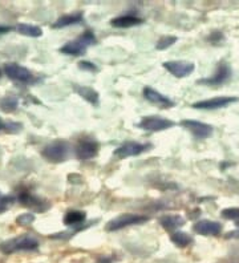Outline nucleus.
<instances>
[{
    "label": "nucleus",
    "instance_id": "obj_1",
    "mask_svg": "<svg viewBox=\"0 0 239 263\" xmlns=\"http://www.w3.org/2000/svg\"><path fill=\"white\" fill-rule=\"evenodd\" d=\"M38 247L39 242L36 238L29 234H24L0 243V251L3 254H12L16 251H33Z\"/></svg>",
    "mask_w": 239,
    "mask_h": 263
},
{
    "label": "nucleus",
    "instance_id": "obj_2",
    "mask_svg": "<svg viewBox=\"0 0 239 263\" xmlns=\"http://www.w3.org/2000/svg\"><path fill=\"white\" fill-rule=\"evenodd\" d=\"M43 157L49 162L53 164H60L67 160L69 156V145L68 142L61 141V140H56V141L48 144L42 152Z\"/></svg>",
    "mask_w": 239,
    "mask_h": 263
},
{
    "label": "nucleus",
    "instance_id": "obj_3",
    "mask_svg": "<svg viewBox=\"0 0 239 263\" xmlns=\"http://www.w3.org/2000/svg\"><path fill=\"white\" fill-rule=\"evenodd\" d=\"M149 221V217L143 214H133V213H125V214L118 215L112 221L106 223V230L108 231H118L121 229L129 228L133 225H141Z\"/></svg>",
    "mask_w": 239,
    "mask_h": 263
},
{
    "label": "nucleus",
    "instance_id": "obj_4",
    "mask_svg": "<svg viewBox=\"0 0 239 263\" xmlns=\"http://www.w3.org/2000/svg\"><path fill=\"white\" fill-rule=\"evenodd\" d=\"M4 72L11 80L16 81V83L20 84H33L38 81L32 72H29L27 68L22 67L19 64H15V63H8V64L4 65Z\"/></svg>",
    "mask_w": 239,
    "mask_h": 263
},
{
    "label": "nucleus",
    "instance_id": "obj_5",
    "mask_svg": "<svg viewBox=\"0 0 239 263\" xmlns=\"http://www.w3.org/2000/svg\"><path fill=\"white\" fill-rule=\"evenodd\" d=\"M141 129L148 132H162L174 126V121L161 116H146L138 124Z\"/></svg>",
    "mask_w": 239,
    "mask_h": 263
},
{
    "label": "nucleus",
    "instance_id": "obj_6",
    "mask_svg": "<svg viewBox=\"0 0 239 263\" xmlns=\"http://www.w3.org/2000/svg\"><path fill=\"white\" fill-rule=\"evenodd\" d=\"M100 151L99 142L93 140V138H84V140H80L79 144L76 145V149H75V153H76V157L80 161H86L95 158Z\"/></svg>",
    "mask_w": 239,
    "mask_h": 263
},
{
    "label": "nucleus",
    "instance_id": "obj_7",
    "mask_svg": "<svg viewBox=\"0 0 239 263\" xmlns=\"http://www.w3.org/2000/svg\"><path fill=\"white\" fill-rule=\"evenodd\" d=\"M181 126L189 130L197 140H205L213 135V126L195 120H183L181 121Z\"/></svg>",
    "mask_w": 239,
    "mask_h": 263
},
{
    "label": "nucleus",
    "instance_id": "obj_8",
    "mask_svg": "<svg viewBox=\"0 0 239 263\" xmlns=\"http://www.w3.org/2000/svg\"><path fill=\"white\" fill-rule=\"evenodd\" d=\"M231 68L226 64V63H219L218 64L217 71L211 77H207V79H202V80H198V84H204V85H211V87H218V85H222L226 81L230 80L231 77Z\"/></svg>",
    "mask_w": 239,
    "mask_h": 263
},
{
    "label": "nucleus",
    "instance_id": "obj_9",
    "mask_svg": "<svg viewBox=\"0 0 239 263\" xmlns=\"http://www.w3.org/2000/svg\"><path fill=\"white\" fill-rule=\"evenodd\" d=\"M238 101V97H230V96H218L213 97V99L202 100V101H197V103L193 104V108L195 109H220V108H225V106L230 105V104L236 103Z\"/></svg>",
    "mask_w": 239,
    "mask_h": 263
},
{
    "label": "nucleus",
    "instance_id": "obj_10",
    "mask_svg": "<svg viewBox=\"0 0 239 263\" xmlns=\"http://www.w3.org/2000/svg\"><path fill=\"white\" fill-rule=\"evenodd\" d=\"M163 68L166 71L170 72L173 76L182 79V77H186L189 74H191L194 72L195 65L193 63H189L185 60H173V61H165L163 63Z\"/></svg>",
    "mask_w": 239,
    "mask_h": 263
},
{
    "label": "nucleus",
    "instance_id": "obj_11",
    "mask_svg": "<svg viewBox=\"0 0 239 263\" xmlns=\"http://www.w3.org/2000/svg\"><path fill=\"white\" fill-rule=\"evenodd\" d=\"M148 149H150L149 144H140V142L134 141H127L125 144H122L121 146H118L115 151V156L117 158H127L133 157V156H138V154L146 152Z\"/></svg>",
    "mask_w": 239,
    "mask_h": 263
},
{
    "label": "nucleus",
    "instance_id": "obj_12",
    "mask_svg": "<svg viewBox=\"0 0 239 263\" xmlns=\"http://www.w3.org/2000/svg\"><path fill=\"white\" fill-rule=\"evenodd\" d=\"M193 230L197 234L204 235V237H218L222 233L223 226L220 222L210 221V219H202V221H198L193 226Z\"/></svg>",
    "mask_w": 239,
    "mask_h": 263
},
{
    "label": "nucleus",
    "instance_id": "obj_13",
    "mask_svg": "<svg viewBox=\"0 0 239 263\" xmlns=\"http://www.w3.org/2000/svg\"><path fill=\"white\" fill-rule=\"evenodd\" d=\"M17 199L23 203V206L33 209L36 212H45V210L51 206V203H48L44 199L33 196V194L29 192H22L19 194V197H17Z\"/></svg>",
    "mask_w": 239,
    "mask_h": 263
},
{
    "label": "nucleus",
    "instance_id": "obj_14",
    "mask_svg": "<svg viewBox=\"0 0 239 263\" xmlns=\"http://www.w3.org/2000/svg\"><path fill=\"white\" fill-rule=\"evenodd\" d=\"M143 97L150 101L152 104H156V105L161 106V108H173L174 106V101H173L170 97L163 96L162 93L157 92L156 89H153L152 87H145L143 88Z\"/></svg>",
    "mask_w": 239,
    "mask_h": 263
},
{
    "label": "nucleus",
    "instance_id": "obj_15",
    "mask_svg": "<svg viewBox=\"0 0 239 263\" xmlns=\"http://www.w3.org/2000/svg\"><path fill=\"white\" fill-rule=\"evenodd\" d=\"M86 48H88V45H86L85 43L83 42V39L79 36L76 40H73V42H68L64 47H61L60 52L68 56H81L85 53Z\"/></svg>",
    "mask_w": 239,
    "mask_h": 263
},
{
    "label": "nucleus",
    "instance_id": "obj_16",
    "mask_svg": "<svg viewBox=\"0 0 239 263\" xmlns=\"http://www.w3.org/2000/svg\"><path fill=\"white\" fill-rule=\"evenodd\" d=\"M159 225L168 231L177 230L185 225V218L179 214H166L159 218Z\"/></svg>",
    "mask_w": 239,
    "mask_h": 263
},
{
    "label": "nucleus",
    "instance_id": "obj_17",
    "mask_svg": "<svg viewBox=\"0 0 239 263\" xmlns=\"http://www.w3.org/2000/svg\"><path fill=\"white\" fill-rule=\"evenodd\" d=\"M86 219V214L80 210H70L64 217V225L68 228H75L76 230H80L83 228V223Z\"/></svg>",
    "mask_w": 239,
    "mask_h": 263
},
{
    "label": "nucleus",
    "instance_id": "obj_18",
    "mask_svg": "<svg viewBox=\"0 0 239 263\" xmlns=\"http://www.w3.org/2000/svg\"><path fill=\"white\" fill-rule=\"evenodd\" d=\"M142 23L143 20L141 19V17L127 13V15H122V16L112 19L111 24L113 27H117V28H131V27H134V26H140V24H142Z\"/></svg>",
    "mask_w": 239,
    "mask_h": 263
},
{
    "label": "nucleus",
    "instance_id": "obj_19",
    "mask_svg": "<svg viewBox=\"0 0 239 263\" xmlns=\"http://www.w3.org/2000/svg\"><path fill=\"white\" fill-rule=\"evenodd\" d=\"M84 20L83 13L81 12H75V13H68V15H64V16L59 17L56 22L52 24V28H65V27L75 26V24H79Z\"/></svg>",
    "mask_w": 239,
    "mask_h": 263
},
{
    "label": "nucleus",
    "instance_id": "obj_20",
    "mask_svg": "<svg viewBox=\"0 0 239 263\" xmlns=\"http://www.w3.org/2000/svg\"><path fill=\"white\" fill-rule=\"evenodd\" d=\"M75 90H76V93L79 96L83 97L84 100H86L88 103L93 104V105H97L99 104V100H100V95L96 92L93 88L90 87H86V85H75Z\"/></svg>",
    "mask_w": 239,
    "mask_h": 263
},
{
    "label": "nucleus",
    "instance_id": "obj_21",
    "mask_svg": "<svg viewBox=\"0 0 239 263\" xmlns=\"http://www.w3.org/2000/svg\"><path fill=\"white\" fill-rule=\"evenodd\" d=\"M16 31L24 36H29V37H40L43 35V29L38 26H31V24H26L22 23L16 27Z\"/></svg>",
    "mask_w": 239,
    "mask_h": 263
},
{
    "label": "nucleus",
    "instance_id": "obj_22",
    "mask_svg": "<svg viewBox=\"0 0 239 263\" xmlns=\"http://www.w3.org/2000/svg\"><path fill=\"white\" fill-rule=\"evenodd\" d=\"M173 243L178 247H188L189 245L193 243V237L189 235L188 233H183V231H178V233H174L170 237Z\"/></svg>",
    "mask_w": 239,
    "mask_h": 263
},
{
    "label": "nucleus",
    "instance_id": "obj_23",
    "mask_svg": "<svg viewBox=\"0 0 239 263\" xmlns=\"http://www.w3.org/2000/svg\"><path fill=\"white\" fill-rule=\"evenodd\" d=\"M17 106H19V100L17 97H3V99H0V109L3 110L6 113H12L17 109Z\"/></svg>",
    "mask_w": 239,
    "mask_h": 263
},
{
    "label": "nucleus",
    "instance_id": "obj_24",
    "mask_svg": "<svg viewBox=\"0 0 239 263\" xmlns=\"http://www.w3.org/2000/svg\"><path fill=\"white\" fill-rule=\"evenodd\" d=\"M177 40H178V39L175 37V36H162V37L157 42L156 48L159 49V51H163V49L172 47Z\"/></svg>",
    "mask_w": 239,
    "mask_h": 263
},
{
    "label": "nucleus",
    "instance_id": "obj_25",
    "mask_svg": "<svg viewBox=\"0 0 239 263\" xmlns=\"http://www.w3.org/2000/svg\"><path fill=\"white\" fill-rule=\"evenodd\" d=\"M16 197L15 196H3L0 197V214L6 213L8 209L12 208V205L15 203Z\"/></svg>",
    "mask_w": 239,
    "mask_h": 263
},
{
    "label": "nucleus",
    "instance_id": "obj_26",
    "mask_svg": "<svg viewBox=\"0 0 239 263\" xmlns=\"http://www.w3.org/2000/svg\"><path fill=\"white\" fill-rule=\"evenodd\" d=\"M33 221H35V214H32V213H24V214H20L16 218L17 225L20 226H29L33 223Z\"/></svg>",
    "mask_w": 239,
    "mask_h": 263
},
{
    "label": "nucleus",
    "instance_id": "obj_27",
    "mask_svg": "<svg viewBox=\"0 0 239 263\" xmlns=\"http://www.w3.org/2000/svg\"><path fill=\"white\" fill-rule=\"evenodd\" d=\"M222 217L226 219H233V221H238L239 219V208H229L223 209Z\"/></svg>",
    "mask_w": 239,
    "mask_h": 263
},
{
    "label": "nucleus",
    "instance_id": "obj_28",
    "mask_svg": "<svg viewBox=\"0 0 239 263\" xmlns=\"http://www.w3.org/2000/svg\"><path fill=\"white\" fill-rule=\"evenodd\" d=\"M80 37L83 39V42L85 43L88 47H90V45H95L96 43H97V39H96L95 33H93L92 31H85V32H83L81 35H80Z\"/></svg>",
    "mask_w": 239,
    "mask_h": 263
},
{
    "label": "nucleus",
    "instance_id": "obj_29",
    "mask_svg": "<svg viewBox=\"0 0 239 263\" xmlns=\"http://www.w3.org/2000/svg\"><path fill=\"white\" fill-rule=\"evenodd\" d=\"M79 68H80V69H83V71H88V72H97V71H99V68L96 67L93 63H90V61H80Z\"/></svg>",
    "mask_w": 239,
    "mask_h": 263
},
{
    "label": "nucleus",
    "instance_id": "obj_30",
    "mask_svg": "<svg viewBox=\"0 0 239 263\" xmlns=\"http://www.w3.org/2000/svg\"><path fill=\"white\" fill-rule=\"evenodd\" d=\"M20 128H22V124H17V122H10V124L6 125V129L10 133H17L20 130Z\"/></svg>",
    "mask_w": 239,
    "mask_h": 263
},
{
    "label": "nucleus",
    "instance_id": "obj_31",
    "mask_svg": "<svg viewBox=\"0 0 239 263\" xmlns=\"http://www.w3.org/2000/svg\"><path fill=\"white\" fill-rule=\"evenodd\" d=\"M222 37H223L222 32H214V33H211L210 37H209V40H210V42H213V43H217V42H219Z\"/></svg>",
    "mask_w": 239,
    "mask_h": 263
},
{
    "label": "nucleus",
    "instance_id": "obj_32",
    "mask_svg": "<svg viewBox=\"0 0 239 263\" xmlns=\"http://www.w3.org/2000/svg\"><path fill=\"white\" fill-rule=\"evenodd\" d=\"M12 31V28L8 26H0V35H4V33H8Z\"/></svg>",
    "mask_w": 239,
    "mask_h": 263
},
{
    "label": "nucleus",
    "instance_id": "obj_33",
    "mask_svg": "<svg viewBox=\"0 0 239 263\" xmlns=\"http://www.w3.org/2000/svg\"><path fill=\"white\" fill-rule=\"evenodd\" d=\"M227 237L229 238H239V223H238V229L234 231H231V233H229L227 234Z\"/></svg>",
    "mask_w": 239,
    "mask_h": 263
},
{
    "label": "nucleus",
    "instance_id": "obj_34",
    "mask_svg": "<svg viewBox=\"0 0 239 263\" xmlns=\"http://www.w3.org/2000/svg\"><path fill=\"white\" fill-rule=\"evenodd\" d=\"M6 128V124H4L3 121H2V119H0V129H4Z\"/></svg>",
    "mask_w": 239,
    "mask_h": 263
},
{
    "label": "nucleus",
    "instance_id": "obj_35",
    "mask_svg": "<svg viewBox=\"0 0 239 263\" xmlns=\"http://www.w3.org/2000/svg\"><path fill=\"white\" fill-rule=\"evenodd\" d=\"M0 76H2V72H0Z\"/></svg>",
    "mask_w": 239,
    "mask_h": 263
}]
</instances>
